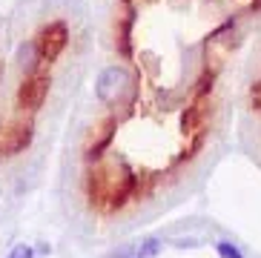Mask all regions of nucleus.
I'll use <instances>...</instances> for the list:
<instances>
[{
	"label": "nucleus",
	"instance_id": "f257e3e1",
	"mask_svg": "<svg viewBox=\"0 0 261 258\" xmlns=\"http://www.w3.org/2000/svg\"><path fill=\"white\" fill-rule=\"evenodd\" d=\"M66 38H69V32H66V23H49L46 29L40 32L38 40V49H40V58L43 61H55L58 55L63 52V46H66Z\"/></svg>",
	"mask_w": 261,
	"mask_h": 258
},
{
	"label": "nucleus",
	"instance_id": "f03ea898",
	"mask_svg": "<svg viewBox=\"0 0 261 258\" xmlns=\"http://www.w3.org/2000/svg\"><path fill=\"white\" fill-rule=\"evenodd\" d=\"M46 89H49L46 78H29V81L20 86V107H26V109L40 107V100L46 98Z\"/></svg>",
	"mask_w": 261,
	"mask_h": 258
},
{
	"label": "nucleus",
	"instance_id": "7ed1b4c3",
	"mask_svg": "<svg viewBox=\"0 0 261 258\" xmlns=\"http://www.w3.org/2000/svg\"><path fill=\"white\" fill-rule=\"evenodd\" d=\"M158 247H161V244L155 241V238H149V241H144V247L138 250V255H135V258H149V255H155V252H158Z\"/></svg>",
	"mask_w": 261,
	"mask_h": 258
},
{
	"label": "nucleus",
	"instance_id": "20e7f679",
	"mask_svg": "<svg viewBox=\"0 0 261 258\" xmlns=\"http://www.w3.org/2000/svg\"><path fill=\"white\" fill-rule=\"evenodd\" d=\"M9 258H32V247H26V244H17L15 250L9 252Z\"/></svg>",
	"mask_w": 261,
	"mask_h": 258
}]
</instances>
